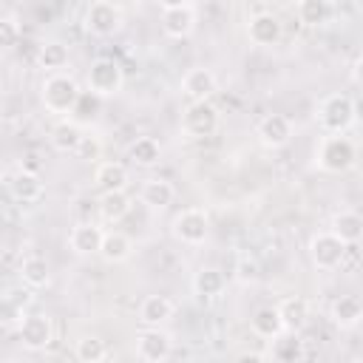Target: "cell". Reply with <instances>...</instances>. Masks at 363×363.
Instances as JSON below:
<instances>
[{"label": "cell", "instance_id": "cell-1", "mask_svg": "<svg viewBox=\"0 0 363 363\" xmlns=\"http://www.w3.org/2000/svg\"><path fill=\"white\" fill-rule=\"evenodd\" d=\"M354 99L346 94H329L326 99H320L318 105V122L326 133H343L354 125Z\"/></svg>", "mask_w": 363, "mask_h": 363}, {"label": "cell", "instance_id": "cell-2", "mask_svg": "<svg viewBox=\"0 0 363 363\" xmlns=\"http://www.w3.org/2000/svg\"><path fill=\"white\" fill-rule=\"evenodd\" d=\"M357 162V147L340 133H329L318 147V164L326 173H346Z\"/></svg>", "mask_w": 363, "mask_h": 363}, {"label": "cell", "instance_id": "cell-3", "mask_svg": "<svg viewBox=\"0 0 363 363\" xmlns=\"http://www.w3.org/2000/svg\"><path fill=\"white\" fill-rule=\"evenodd\" d=\"M43 105L45 111L51 113H71L77 96H79V82L71 77V74H51L45 82H43Z\"/></svg>", "mask_w": 363, "mask_h": 363}, {"label": "cell", "instance_id": "cell-4", "mask_svg": "<svg viewBox=\"0 0 363 363\" xmlns=\"http://www.w3.org/2000/svg\"><path fill=\"white\" fill-rule=\"evenodd\" d=\"M182 130L190 136V139H204V136H213L218 130V108L210 102V99H199V102H190L184 116H182Z\"/></svg>", "mask_w": 363, "mask_h": 363}, {"label": "cell", "instance_id": "cell-5", "mask_svg": "<svg viewBox=\"0 0 363 363\" xmlns=\"http://www.w3.org/2000/svg\"><path fill=\"white\" fill-rule=\"evenodd\" d=\"M125 82V74H122V65L111 57H102L96 62H91L88 68V91H94L96 96H113L119 94Z\"/></svg>", "mask_w": 363, "mask_h": 363}, {"label": "cell", "instance_id": "cell-6", "mask_svg": "<svg viewBox=\"0 0 363 363\" xmlns=\"http://www.w3.org/2000/svg\"><path fill=\"white\" fill-rule=\"evenodd\" d=\"M309 255H312V264L318 269H337L346 261V244L332 230H326L309 241Z\"/></svg>", "mask_w": 363, "mask_h": 363}, {"label": "cell", "instance_id": "cell-7", "mask_svg": "<svg viewBox=\"0 0 363 363\" xmlns=\"http://www.w3.org/2000/svg\"><path fill=\"white\" fill-rule=\"evenodd\" d=\"M85 28L94 37H111L122 28V11L111 0H94L85 11Z\"/></svg>", "mask_w": 363, "mask_h": 363}, {"label": "cell", "instance_id": "cell-8", "mask_svg": "<svg viewBox=\"0 0 363 363\" xmlns=\"http://www.w3.org/2000/svg\"><path fill=\"white\" fill-rule=\"evenodd\" d=\"M173 238L182 241V244H201L210 233V221H207V213L199 210V207H187L182 210L176 218H173Z\"/></svg>", "mask_w": 363, "mask_h": 363}, {"label": "cell", "instance_id": "cell-9", "mask_svg": "<svg viewBox=\"0 0 363 363\" xmlns=\"http://www.w3.org/2000/svg\"><path fill=\"white\" fill-rule=\"evenodd\" d=\"M173 352V340L167 332H162L159 326H147L145 332L136 335V354L147 363H159V360H167Z\"/></svg>", "mask_w": 363, "mask_h": 363}, {"label": "cell", "instance_id": "cell-10", "mask_svg": "<svg viewBox=\"0 0 363 363\" xmlns=\"http://www.w3.org/2000/svg\"><path fill=\"white\" fill-rule=\"evenodd\" d=\"M17 329H20L23 346L31 352H40L54 340V326H51V318H45V315H23Z\"/></svg>", "mask_w": 363, "mask_h": 363}, {"label": "cell", "instance_id": "cell-11", "mask_svg": "<svg viewBox=\"0 0 363 363\" xmlns=\"http://www.w3.org/2000/svg\"><path fill=\"white\" fill-rule=\"evenodd\" d=\"M258 139H261V145L269 147V150L284 147V145L292 139V125H289V119H286L284 113H269V116H264V119L258 122Z\"/></svg>", "mask_w": 363, "mask_h": 363}, {"label": "cell", "instance_id": "cell-12", "mask_svg": "<svg viewBox=\"0 0 363 363\" xmlns=\"http://www.w3.org/2000/svg\"><path fill=\"white\" fill-rule=\"evenodd\" d=\"M216 74L210 68H190L182 79V94L190 99V102H199V99H210L216 94Z\"/></svg>", "mask_w": 363, "mask_h": 363}, {"label": "cell", "instance_id": "cell-13", "mask_svg": "<svg viewBox=\"0 0 363 363\" xmlns=\"http://www.w3.org/2000/svg\"><path fill=\"white\" fill-rule=\"evenodd\" d=\"M162 28L167 37L182 40L196 28V11L193 6H176V9H164L162 11Z\"/></svg>", "mask_w": 363, "mask_h": 363}, {"label": "cell", "instance_id": "cell-14", "mask_svg": "<svg viewBox=\"0 0 363 363\" xmlns=\"http://www.w3.org/2000/svg\"><path fill=\"white\" fill-rule=\"evenodd\" d=\"M247 34H250V40L255 45H275L281 40V20L275 14H269V11H261V14H255L250 20Z\"/></svg>", "mask_w": 363, "mask_h": 363}, {"label": "cell", "instance_id": "cell-15", "mask_svg": "<svg viewBox=\"0 0 363 363\" xmlns=\"http://www.w3.org/2000/svg\"><path fill=\"white\" fill-rule=\"evenodd\" d=\"M9 190H11V196H14L17 201H23V204H34V201H40L43 193H45L40 176L31 173V170H20V173H14V176L9 179Z\"/></svg>", "mask_w": 363, "mask_h": 363}, {"label": "cell", "instance_id": "cell-16", "mask_svg": "<svg viewBox=\"0 0 363 363\" xmlns=\"http://www.w3.org/2000/svg\"><path fill=\"white\" fill-rule=\"evenodd\" d=\"M102 230L94 224V221H79L71 235H68V244L77 255H91V252H99V244H102Z\"/></svg>", "mask_w": 363, "mask_h": 363}, {"label": "cell", "instance_id": "cell-17", "mask_svg": "<svg viewBox=\"0 0 363 363\" xmlns=\"http://www.w3.org/2000/svg\"><path fill=\"white\" fill-rule=\"evenodd\" d=\"M329 315H332V323H335V326H340V329H354V326L360 323V318H363V303H360L357 295H340V298H335Z\"/></svg>", "mask_w": 363, "mask_h": 363}, {"label": "cell", "instance_id": "cell-18", "mask_svg": "<svg viewBox=\"0 0 363 363\" xmlns=\"http://www.w3.org/2000/svg\"><path fill=\"white\" fill-rule=\"evenodd\" d=\"M278 315H281L284 332H301L309 323V303L303 298H284L278 303Z\"/></svg>", "mask_w": 363, "mask_h": 363}, {"label": "cell", "instance_id": "cell-19", "mask_svg": "<svg viewBox=\"0 0 363 363\" xmlns=\"http://www.w3.org/2000/svg\"><path fill=\"white\" fill-rule=\"evenodd\" d=\"M94 184L99 193H108V190H125L128 187V167L119 164V162H102L94 173Z\"/></svg>", "mask_w": 363, "mask_h": 363}, {"label": "cell", "instance_id": "cell-20", "mask_svg": "<svg viewBox=\"0 0 363 363\" xmlns=\"http://www.w3.org/2000/svg\"><path fill=\"white\" fill-rule=\"evenodd\" d=\"M170 318H173V301L164 298V295H150L139 306V320L145 326H162Z\"/></svg>", "mask_w": 363, "mask_h": 363}, {"label": "cell", "instance_id": "cell-21", "mask_svg": "<svg viewBox=\"0 0 363 363\" xmlns=\"http://www.w3.org/2000/svg\"><path fill=\"white\" fill-rule=\"evenodd\" d=\"M332 233H335L343 244H357L360 235H363V218H360V213H354V210H340V213H335V218H332Z\"/></svg>", "mask_w": 363, "mask_h": 363}, {"label": "cell", "instance_id": "cell-22", "mask_svg": "<svg viewBox=\"0 0 363 363\" xmlns=\"http://www.w3.org/2000/svg\"><path fill=\"white\" fill-rule=\"evenodd\" d=\"M272 349H269V357L278 360V363H298L306 349H303V340H298V332H289V335H275L272 337Z\"/></svg>", "mask_w": 363, "mask_h": 363}, {"label": "cell", "instance_id": "cell-23", "mask_svg": "<svg viewBox=\"0 0 363 363\" xmlns=\"http://www.w3.org/2000/svg\"><path fill=\"white\" fill-rule=\"evenodd\" d=\"M79 139H82V128L74 119H60L51 128V145L60 153H74L77 145H79Z\"/></svg>", "mask_w": 363, "mask_h": 363}, {"label": "cell", "instance_id": "cell-24", "mask_svg": "<svg viewBox=\"0 0 363 363\" xmlns=\"http://www.w3.org/2000/svg\"><path fill=\"white\" fill-rule=\"evenodd\" d=\"M96 207H99V216L105 221H119V218H125L130 213V196L125 190H108V193L99 196Z\"/></svg>", "mask_w": 363, "mask_h": 363}, {"label": "cell", "instance_id": "cell-25", "mask_svg": "<svg viewBox=\"0 0 363 363\" xmlns=\"http://www.w3.org/2000/svg\"><path fill=\"white\" fill-rule=\"evenodd\" d=\"M224 286H227V278H224V272L216 269V267H204V269H199L196 278H193V292H196L199 298H216V295L224 292Z\"/></svg>", "mask_w": 363, "mask_h": 363}, {"label": "cell", "instance_id": "cell-26", "mask_svg": "<svg viewBox=\"0 0 363 363\" xmlns=\"http://www.w3.org/2000/svg\"><path fill=\"white\" fill-rule=\"evenodd\" d=\"M250 329H252L258 337H267V340H272L275 335H281V332H284V323H281L278 306H261V309L250 318Z\"/></svg>", "mask_w": 363, "mask_h": 363}, {"label": "cell", "instance_id": "cell-27", "mask_svg": "<svg viewBox=\"0 0 363 363\" xmlns=\"http://www.w3.org/2000/svg\"><path fill=\"white\" fill-rule=\"evenodd\" d=\"M17 275H20V278L26 281V286H31V289L48 286V281H51L48 264H45V258H40V255H28V258H23Z\"/></svg>", "mask_w": 363, "mask_h": 363}, {"label": "cell", "instance_id": "cell-28", "mask_svg": "<svg viewBox=\"0 0 363 363\" xmlns=\"http://www.w3.org/2000/svg\"><path fill=\"white\" fill-rule=\"evenodd\" d=\"M128 159H130L133 164H139V167H153V164H159V159H162V147H159L156 139L139 136L136 142H130Z\"/></svg>", "mask_w": 363, "mask_h": 363}, {"label": "cell", "instance_id": "cell-29", "mask_svg": "<svg viewBox=\"0 0 363 363\" xmlns=\"http://www.w3.org/2000/svg\"><path fill=\"white\" fill-rule=\"evenodd\" d=\"M142 201L147 204V207H153V210H162V207H167L170 201H173V196H176V190H173V184L170 182H164V179H147L145 184H142Z\"/></svg>", "mask_w": 363, "mask_h": 363}, {"label": "cell", "instance_id": "cell-30", "mask_svg": "<svg viewBox=\"0 0 363 363\" xmlns=\"http://www.w3.org/2000/svg\"><path fill=\"white\" fill-rule=\"evenodd\" d=\"M130 250H133V244H130V238H128L125 233H105V235H102L99 255H102L105 261L119 264V261L130 258Z\"/></svg>", "mask_w": 363, "mask_h": 363}, {"label": "cell", "instance_id": "cell-31", "mask_svg": "<svg viewBox=\"0 0 363 363\" xmlns=\"http://www.w3.org/2000/svg\"><path fill=\"white\" fill-rule=\"evenodd\" d=\"M28 292L17 289V292H9V295H0V323L3 326H17L23 320V309L28 303Z\"/></svg>", "mask_w": 363, "mask_h": 363}, {"label": "cell", "instance_id": "cell-32", "mask_svg": "<svg viewBox=\"0 0 363 363\" xmlns=\"http://www.w3.org/2000/svg\"><path fill=\"white\" fill-rule=\"evenodd\" d=\"M298 17L303 26H323L329 20V0H301Z\"/></svg>", "mask_w": 363, "mask_h": 363}, {"label": "cell", "instance_id": "cell-33", "mask_svg": "<svg viewBox=\"0 0 363 363\" xmlns=\"http://www.w3.org/2000/svg\"><path fill=\"white\" fill-rule=\"evenodd\" d=\"M99 108H102V96H96L94 91H79L71 113H77L79 122H91V119L99 116Z\"/></svg>", "mask_w": 363, "mask_h": 363}, {"label": "cell", "instance_id": "cell-34", "mask_svg": "<svg viewBox=\"0 0 363 363\" xmlns=\"http://www.w3.org/2000/svg\"><path fill=\"white\" fill-rule=\"evenodd\" d=\"M74 354H77V360H82V363H99V360H105L108 349H105V343H102L99 337L85 335V337H79V340H77Z\"/></svg>", "mask_w": 363, "mask_h": 363}, {"label": "cell", "instance_id": "cell-35", "mask_svg": "<svg viewBox=\"0 0 363 363\" xmlns=\"http://www.w3.org/2000/svg\"><path fill=\"white\" fill-rule=\"evenodd\" d=\"M37 60H40V65L43 68H62L65 62H68V48L62 45V43H45L43 48H40V54H37Z\"/></svg>", "mask_w": 363, "mask_h": 363}, {"label": "cell", "instance_id": "cell-36", "mask_svg": "<svg viewBox=\"0 0 363 363\" xmlns=\"http://www.w3.org/2000/svg\"><path fill=\"white\" fill-rule=\"evenodd\" d=\"M99 153H102L99 139H94V136H85V133H82V139H79V145H77L74 156H77L79 162H96V159H99Z\"/></svg>", "mask_w": 363, "mask_h": 363}, {"label": "cell", "instance_id": "cell-37", "mask_svg": "<svg viewBox=\"0 0 363 363\" xmlns=\"http://www.w3.org/2000/svg\"><path fill=\"white\" fill-rule=\"evenodd\" d=\"M20 40V28L11 17H0V48H11Z\"/></svg>", "mask_w": 363, "mask_h": 363}, {"label": "cell", "instance_id": "cell-38", "mask_svg": "<svg viewBox=\"0 0 363 363\" xmlns=\"http://www.w3.org/2000/svg\"><path fill=\"white\" fill-rule=\"evenodd\" d=\"M235 278L241 281V284H252L255 278H258V264L252 261V258H238V267H235Z\"/></svg>", "mask_w": 363, "mask_h": 363}, {"label": "cell", "instance_id": "cell-39", "mask_svg": "<svg viewBox=\"0 0 363 363\" xmlns=\"http://www.w3.org/2000/svg\"><path fill=\"white\" fill-rule=\"evenodd\" d=\"M20 261L23 258H17V252H11V250H0V272H6V275H11V272H17L20 269Z\"/></svg>", "mask_w": 363, "mask_h": 363}, {"label": "cell", "instance_id": "cell-40", "mask_svg": "<svg viewBox=\"0 0 363 363\" xmlns=\"http://www.w3.org/2000/svg\"><path fill=\"white\" fill-rule=\"evenodd\" d=\"M162 9H176V6H190V0H159Z\"/></svg>", "mask_w": 363, "mask_h": 363}, {"label": "cell", "instance_id": "cell-41", "mask_svg": "<svg viewBox=\"0 0 363 363\" xmlns=\"http://www.w3.org/2000/svg\"><path fill=\"white\" fill-rule=\"evenodd\" d=\"M6 247V235H3V230H0V250Z\"/></svg>", "mask_w": 363, "mask_h": 363}]
</instances>
